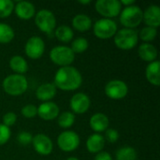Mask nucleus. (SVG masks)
<instances>
[{
    "label": "nucleus",
    "mask_w": 160,
    "mask_h": 160,
    "mask_svg": "<svg viewBox=\"0 0 160 160\" xmlns=\"http://www.w3.org/2000/svg\"><path fill=\"white\" fill-rule=\"evenodd\" d=\"M82 82V77L80 71L74 67L68 66L60 68L54 76V85L63 91H74L78 89Z\"/></svg>",
    "instance_id": "1"
},
{
    "label": "nucleus",
    "mask_w": 160,
    "mask_h": 160,
    "mask_svg": "<svg viewBox=\"0 0 160 160\" xmlns=\"http://www.w3.org/2000/svg\"><path fill=\"white\" fill-rule=\"evenodd\" d=\"M4 91L9 96L22 95L28 88L27 79L21 74H12L5 78L2 83Z\"/></svg>",
    "instance_id": "2"
},
{
    "label": "nucleus",
    "mask_w": 160,
    "mask_h": 160,
    "mask_svg": "<svg viewBox=\"0 0 160 160\" xmlns=\"http://www.w3.org/2000/svg\"><path fill=\"white\" fill-rule=\"evenodd\" d=\"M120 22L125 26V28L133 29L141 24L142 22L143 11L139 6H129L125 7L120 12Z\"/></svg>",
    "instance_id": "3"
},
{
    "label": "nucleus",
    "mask_w": 160,
    "mask_h": 160,
    "mask_svg": "<svg viewBox=\"0 0 160 160\" xmlns=\"http://www.w3.org/2000/svg\"><path fill=\"white\" fill-rule=\"evenodd\" d=\"M138 40L139 36L134 29L123 28L114 35V43L121 50L133 49L138 44Z\"/></svg>",
    "instance_id": "4"
},
{
    "label": "nucleus",
    "mask_w": 160,
    "mask_h": 160,
    "mask_svg": "<svg viewBox=\"0 0 160 160\" xmlns=\"http://www.w3.org/2000/svg\"><path fill=\"white\" fill-rule=\"evenodd\" d=\"M50 58L52 63L62 67L70 66L75 59V53L70 47L68 46H56L50 52Z\"/></svg>",
    "instance_id": "5"
},
{
    "label": "nucleus",
    "mask_w": 160,
    "mask_h": 160,
    "mask_svg": "<svg viewBox=\"0 0 160 160\" xmlns=\"http://www.w3.org/2000/svg\"><path fill=\"white\" fill-rule=\"evenodd\" d=\"M93 30L97 38L100 39H108L114 37V35L116 34L117 24L112 19L102 18L95 22Z\"/></svg>",
    "instance_id": "6"
},
{
    "label": "nucleus",
    "mask_w": 160,
    "mask_h": 160,
    "mask_svg": "<svg viewBox=\"0 0 160 160\" xmlns=\"http://www.w3.org/2000/svg\"><path fill=\"white\" fill-rule=\"evenodd\" d=\"M95 7L97 11L106 19L118 16L122 10V5L119 0H98Z\"/></svg>",
    "instance_id": "7"
},
{
    "label": "nucleus",
    "mask_w": 160,
    "mask_h": 160,
    "mask_svg": "<svg viewBox=\"0 0 160 160\" xmlns=\"http://www.w3.org/2000/svg\"><path fill=\"white\" fill-rule=\"evenodd\" d=\"M35 22L40 31L49 34L54 30L56 19L51 10L41 9L35 15Z\"/></svg>",
    "instance_id": "8"
},
{
    "label": "nucleus",
    "mask_w": 160,
    "mask_h": 160,
    "mask_svg": "<svg viewBox=\"0 0 160 160\" xmlns=\"http://www.w3.org/2000/svg\"><path fill=\"white\" fill-rule=\"evenodd\" d=\"M57 144L64 152H73L80 145V137L75 131L66 130L58 136Z\"/></svg>",
    "instance_id": "9"
},
{
    "label": "nucleus",
    "mask_w": 160,
    "mask_h": 160,
    "mask_svg": "<svg viewBox=\"0 0 160 160\" xmlns=\"http://www.w3.org/2000/svg\"><path fill=\"white\" fill-rule=\"evenodd\" d=\"M105 94L108 98L114 100L124 98L128 93V84L121 80H112L105 85Z\"/></svg>",
    "instance_id": "10"
},
{
    "label": "nucleus",
    "mask_w": 160,
    "mask_h": 160,
    "mask_svg": "<svg viewBox=\"0 0 160 160\" xmlns=\"http://www.w3.org/2000/svg\"><path fill=\"white\" fill-rule=\"evenodd\" d=\"M24 51L26 55L31 58V59H38L40 58L45 51V43L43 39L38 36H33L31 37L25 46H24Z\"/></svg>",
    "instance_id": "11"
},
{
    "label": "nucleus",
    "mask_w": 160,
    "mask_h": 160,
    "mask_svg": "<svg viewBox=\"0 0 160 160\" xmlns=\"http://www.w3.org/2000/svg\"><path fill=\"white\" fill-rule=\"evenodd\" d=\"M32 143L36 152L42 156H48L52 152L53 144L52 140L45 134L39 133L33 137Z\"/></svg>",
    "instance_id": "12"
},
{
    "label": "nucleus",
    "mask_w": 160,
    "mask_h": 160,
    "mask_svg": "<svg viewBox=\"0 0 160 160\" xmlns=\"http://www.w3.org/2000/svg\"><path fill=\"white\" fill-rule=\"evenodd\" d=\"M69 105L73 112L78 114H82L88 111L91 105V100L86 94L77 93L71 98L69 101Z\"/></svg>",
    "instance_id": "13"
},
{
    "label": "nucleus",
    "mask_w": 160,
    "mask_h": 160,
    "mask_svg": "<svg viewBox=\"0 0 160 160\" xmlns=\"http://www.w3.org/2000/svg\"><path fill=\"white\" fill-rule=\"evenodd\" d=\"M59 114V107L56 103L52 101L43 102L38 108V115L45 120V121H52L55 119Z\"/></svg>",
    "instance_id": "14"
},
{
    "label": "nucleus",
    "mask_w": 160,
    "mask_h": 160,
    "mask_svg": "<svg viewBox=\"0 0 160 160\" xmlns=\"http://www.w3.org/2000/svg\"><path fill=\"white\" fill-rule=\"evenodd\" d=\"M142 21L147 26L158 28L160 25V8L158 5L149 6L143 12Z\"/></svg>",
    "instance_id": "15"
},
{
    "label": "nucleus",
    "mask_w": 160,
    "mask_h": 160,
    "mask_svg": "<svg viewBox=\"0 0 160 160\" xmlns=\"http://www.w3.org/2000/svg\"><path fill=\"white\" fill-rule=\"evenodd\" d=\"M20 19L22 20H29L35 16V6L28 1H19L17 4L14 6L13 9Z\"/></svg>",
    "instance_id": "16"
},
{
    "label": "nucleus",
    "mask_w": 160,
    "mask_h": 160,
    "mask_svg": "<svg viewBox=\"0 0 160 160\" xmlns=\"http://www.w3.org/2000/svg\"><path fill=\"white\" fill-rule=\"evenodd\" d=\"M90 127L96 132H103L106 131L109 128V118L106 114L98 112L91 116L90 118Z\"/></svg>",
    "instance_id": "17"
},
{
    "label": "nucleus",
    "mask_w": 160,
    "mask_h": 160,
    "mask_svg": "<svg viewBox=\"0 0 160 160\" xmlns=\"http://www.w3.org/2000/svg\"><path fill=\"white\" fill-rule=\"evenodd\" d=\"M56 95V87L53 83L47 82L39 85L36 91V96L38 99L47 102L52 99Z\"/></svg>",
    "instance_id": "18"
},
{
    "label": "nucleus",
    "mask_w": 160,
    "mask_h": 160,
    "mask_svg": "<svg viewBox=\"0 0 160 160\" xmlns=\"http://www.w3.org/2000/svg\"><path fill=\"white\" fill-rule=\"evenodd\" d=\"M105 145V139L102 135L98 133L92 134L89 136L86 142L87 150L92 154H98L102 151Z\"/></svg>",
    "instance_id": "19"
},
{
    "label": "nucleus",
    "mask_w": 160,
    "mask_h": 160,
    "mask_svg": "<svg viewBox=\"0 0 160 160\" xmlns=\"http://www.w3.org/2000/svg\"><path fill=\"white\" fill-rule=\"evenodd\" d=\"M145 75L148 82L156 86L160 85V63L159 61L156 60L151 62L145 70Z\"/></svg>",
    "instance_id": "20"
},
{
    "label": "nucleus",
    "mask_w": 160,
    "mask_h": 160,
    "mask_svg": "<svg viewBox=\"0 0 160 160\" xmlns=\"http://www.w3.org/2000/svg\"><path fill=\"white\" fill-rule=\"evenodd\" d=\"M139 56L145 62H154L158 57V50L151 43H142L139 47Z\"/></svg>",
    "instance_id": "21"
},
{
    "label": "nucleus",
    "mask_w": 160,
    "mask_h": 160,
    "mask_svg": "<svg viewBox=\"0 0 160 160\" xmlns=\"http://www.w3.org/2000/svg\"><path fill=\"white\" fill-rule=\"evenodd\" d=\"M72 25L79 32H86L92 27V20L85 14H77L72 20Z\"/></svg>",
    "instance_id": "22"
},
{
    "label": "nucleus",
    "mask_w": 160,
    "mask_h": 160,
    "mask_svg": "<svg viewBox=\"0 0 160 160\" xmlns=\"http://www.w3.org/2000/svg\"><path fill=\"white\" fill-rule=\"evenodd\" d=\"M9 67L14 72H16V74L22 75L28 70V64L26 60L20 55H14L10 58Z\"/></svg>",
    "instance_id": "23"
},
{
    "label": "nucleus",
    "mask_w": 160,
    "mask_h": 160,
    "mask_svg": "<svg viewBox=\"0 0 160 160\" xmlns=\"http://www.w3.org/2000/svg\"><path fill=\"white\" fill-rule=\"evenodd\" d=\"M54 35L59 41L64 42V43H68L73 38L74 33H73V30L69 26L61 25V26L56 28Z\"/></svg>",
    "instance_id": "24"
},
{
    "label": "nucleus",
    "mask_w": 160,
    "mask_h": 160,
    "mask_svg": "<svg viewBox=\"0 0 160 160\" xmlns=\"http://www.w3.org/2000/svg\"><path fill=\"white\" fill-rule=\"evenodd\" d=\"M116 159L136 160L137 159V152L133 147H130V146L121 147L116 152Z\"/></svg>",
    "instance_id": "25"
},
{
    "label": "nucleus",
    "mask_w": 160,
    "mask_h": 160,
    "mask_svg": "<svg viewBox=\"0 0 160 160\" xmlns=\"http://www.w3.org/2000/svg\"><path fill=\"white\" fill-rule=\"evenodd\" d=\"M15 33L11 26L0 22V43H8L14 38Z\"/></svg>",
    "instance_id": "26"
},
{
    "label": "nucleus",
    "mask_w": 160,
    "mask_h": 160,
    "mask_svg": "<svg viewBox=\"0 0 160 160\" xmlns=\"http://www.w3.org/2000/svg\"><path fill=\"white\" fill-rule=\"evenodd\" d=\"M58 125L62 128H68L73 126L75 122V115L70 112H64L58 117Z\"/></svg>",
    "instance_id": "27"
},
{
    "label": "nucleus",
    "mask_w": 160,
    "mask_h": 160,
    "mask_svg": "<svg viewBox=\"0 0 160 160\" xmlns=\"http://www.w3.org/2000/svg\"><path fill=\"white\" fill-rule=\"evenodd\" d=\"M157 35H158L157 28L145 26L140 31V34L138 36L139 38H141L142 40L144 41V43H149L150 41H153L157 38Z\"/></svg>",
    "instance_id": "28"
},
{
    "label": "nucleus",
    "mask_w": 160,
    "mask_h": 160,
    "mask_svg": "<svg viewBox=\"0 0 160 160\" xmlns=\"http://www.w3.org/2000/svg\"><path fill=\"white\" fill-rule=\"evenodd\" d=\"M88 45H89L88 40L82 37H80V38H75L72 41L70 49L72 50V52L74 53H82L87 50Z\"/></svg>",
    "instance_id": "29"
},
{
    "label": "nucleus",
    "mask_w": 160,
    "mask_h": 160,
    "mask_svg": "<svg viewBox=\"0 0 160 160\" xmlns=\"http://www.w3.org/2000/svg\"><path fill=\"white\" fill-rule=\"evenodd\" d=\"M14 9V3L11 0H0V18L8 17Z\"/></svg>",
    "instance_id": "30"
},
{
    "label": "nucleus",
    "mask_w": 160,
    "mask_h": 160,
    "mask_svg": "<svg viewBox=\"0 0 160 160\" xmlns=\"http://www.w3.org/2000/svg\"><path fill=\"white\" fill-rule=\"evenodd\" d=\"M21 112L25 118H33L38 114V108L32 104H27L22 108Z\"/></svg>",
    "instance_id": "31"
},
{
    "label": "nucleus",
    "mask_w": 160,
    "mask_h": 160,
    "mask_svg": "<svg viewBox=\"0 0 160 160\" xmlns=\"http://www.w3.org/2000/svg\"><path fill=\"white\" fill-rule=\"evenodd\" d=\"M17 140H18L20 144H22V145H28V144L32 143L33 136H32V134L30 132L22 131V132H20L18 134Z\"/></svg>",
    "instance_id": "32"
},
{
    "label": "nucleus",
    "mask_w": 160,
    "mask_h": 160,
    "mask_svg": "<svg viewBox=\"0 0 160 160\" xmlns=\"http://www.w3.org/2000/svg\"><path fill=\"white\" fill-rule=\"evenodd\" d=\"M10 138V129L3 124H0V145L8 142Z\"/></svg>",
    "instance_id": "33"
},
{
    "label": "nucleus",
    "mask_w": 160,
    "mask_h": 160,
    "mask_svg": "<svg viewBox=\"0 0 160 160\" xmlns=\"http://www.w3.org/2000/svg\"><path fill=\"white\" fill-rule=\"evenodd\" d=\"M16 121H17V115L13 112H7L3 116V125H5L8 128L13 126L16 123Z\"/></svg>",
    "instance_id": "34"
},
{
    "label": "nucleus",
    "mask_w": 160,
    "mask_h": 160,
    "mask_svg": "<svg viewBox=\"0 0 160 160\" xmlns=\"http://www.w3.org/2000/svg\"><path fill=\"white\" fill-rule=\"evenodd\" d=\"M105 140H107L109 142L113 143L115 142H117V140L119 139V133L117 130L113 129V128H108L105 131Z\"/></svg>",
    "instance_id": "35"
},
{
    "label": "nucleus",
    "mask_w": 160,
    "mask_h": 160,
    "mask_svg": "<svg viewBox=\"0 0 160 160\" xmlns=\"http://www.w3.org/2000/svg\"><path fill=\"white\" fill-rule=\"evenodd\" d=\"M95 160H112V158L109 153L101 151V152L97 154Z\"/></svg>",
    "instance_id": "36"
},
{
    "label": "nucleus",
    "mask_w": 160,
    "mask_h": 160,
    "mask_svg": "<svg viewBox=\"0 0 160 160\" xmlns=\"http://www.w3.org/2000/svg\"><path fill=\"white\" fill-rule=\"evenodd\" d=\"M121 5L125 6V7H129V6H132L135 4V1L134 0H121L120 1Z\"/></svg>",
    "instance_id": "37"
},
{
    "label": "nucleus",
    "mask_w": 160,
    "mask_h": 160,
    "mask_svg": "<svg viewBox=\"0 0 160 160\" xmlns=\"http://www.w3.org/2000/svg\"><path fill=\"white\" fill-rule=\"evenodd\" d=\"M80 4H82V5H87V4H90L91 3V0H80V1H78Z\"/></svg>",
    "instance_id": "38"
},
{
    "label": "nucleus",
    "mask_w": 160,
    "mask_h": 160,
    "mask_svg": "<svg viewBox=\"0 0 160 160\" xmlns=\"http://www.w3.org/2000/svg\"><path fill=\"white\" fill-rule=\"evenodd\" d=\"M67 160H79L77 158H68Z\"/></svg>",
    "instance_id": "39"
}]
</instances>
